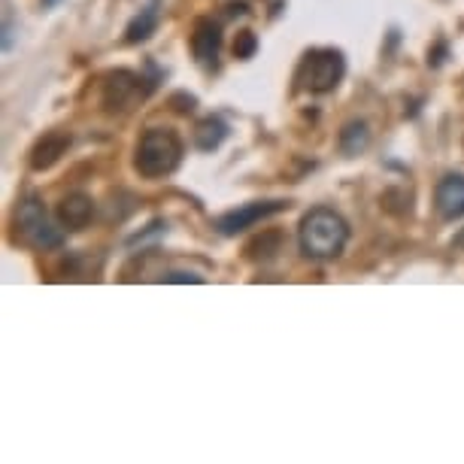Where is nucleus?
Instances as JSON below:
<instances>
[{
  "label": "nucleus",
  "instance_id": "39448f33",
  "mask_svg": "<svg viewBox=\"0 0 464 464\" xmlns=\"http://www.w3.org/2000/svg\"><path fill=\"white\" fill-rule=\"evenodd\" d=\"M155 82H149L143 73H134V70H112V73L103 80L101 85V107L110 116H121V112H130L143 103L149 94H152Z\"/></svg>",
  "mask_w": 464,
  "mask_h": 464
},
{
  "label": "nucleus",
  "instance_id": "2eb2a0df",
  "mask_svg": "<svg viewBox=\"0 0 464 464\" xmlns=\"http://www.w3.org/2000/svg\"><path fill=\"white\" fill-rule=\"evenodd\" d=\"M258 52V37L252 31H240L237 40H234V58L249 61Z\"/></svg>",
  "mask_w": 464,
  "mask_h": 464
},
{
  "label": "nucleus",
  "instance_id": "f03ea898",
  "mask_svg": "<svg viewBox=\"0 0 464 464\" xmlns=\"http://www.w3.org/2000/svg\"><path fill=\"white\" fill-rule=\"evenodd\" d=\"M186 146L173 128H149L134 149V170L143 179H164L182 164Z\"/></svg>",
  "mask_w": 464,
  "mask_h": 464
},
{
  "label": "nucleus",
  "instance_id": "f257e3e1",
  "mask_svg": "<svg viewBox=\"0 0 464 464\" xmlns=\"http://www.w3.org/2000/svg\"><path fill=\"white\" fill-rule=\"evenodd\" d=\"M301 252L313 261H334L349 243V222L331 207H313L297 227Z\"/></svg>",
  "mask_w": 464,
  "mask_h": 464
},
{
  "label": "nucleus",
  "instance_id": "7ed1b4c3",
  "mask_svg": "<svg viewBox=\"0 0 464 464\" xmlns=\"http://www.w3.org/2000/svg\"><path fill=\"white\" fill-rule=\"evenodd\" d=\"M346 76V58L340 49H310L297 64L295 82L310 94H328L334 92Z\"/></svg>",
  "mask_w": 464,
  "mask_h": 464
},
{
  "label": "nucleus",
  "instance_id": "dca6fc26",
  "mask_svg": "<svg viewBox=\"0 0 464 464\" xmlns=\"http://www.w3.org/2000/svg\"><path fill=\"white\" fill-rule=\"evenodd\" d=\"M159 279L161 283H204V276L186 274V270H168V274H161Z\"/></svg>",
  "mask_w": 464,
  "mask_h": 464
},
{
  "label": "nucleus",
  "instance_id": "9b49d317",
  "mask_svg": "<svg viewBox=\"0 0 464 464\" xmlns=\"http://www.w3.org/2000/svg\"><path fill=\"white\" fill-rule=\"evenodd\" d=\"M161 24V0H149L125 28V43H146Z\"/></svg>",
  "mask_w": 464,
  "mask_h": 464
},
{
  "label": "nucleus",
  "instance_id": "423d86ee",
  "mask_svg": "<svg viewBox=\"0 0 464 464\" xmlns=\"http://www.w3.org/2000/svg\"><path fill=\"white\" fill-rule=\"evenodd\" d=\"M288 204L285 200H252V204H243L237 209H227L216 218V231L222 234V237H237V234L249 231V227H256L258 222H265V218L283 213Z\"/></svg>",
  "mask_w": 464,
  "mask_h": 464
},
{
  "label": "nucleus",
  "instance_id": "0eeeda50",
  "mask_svg": "<svg viewBox=\"0 0 464 464\" xmlns=\"http://www.w3.org/2000/svg\"><path fill=\"white\" fill-rule=\"evenodd\" d=\"M191 55L204 70L218 67V52H222V28L213 19H198L188 37Z\"/></svg>",
  "mask_w": 464,
  "mask_h": 464
},
{
  "label": "nucleus",
  "instance_id": "4468645a",
  "mask_svg": "<svg viewBox=\"0 0 464 464\" xmlns=\"http://www.w3.org/2000/svg\"><path fill=\"white\" fill-rule=\"evenodd\" d=\"M283 246V234L279 231H265L261 237H256L246 246V258L249 261H270Z\"/></svg>",
  "mask_w": 464,
  "mask_h": 464
},
{
  "label": "nucleus",
  "instance_id": "f8f14e48",
  "mask_svg": "<svg viewBox=\"0 0 464 464\" xmlns=\"http://www.w3.org/2000/svg\"><path fill=\"white\" fill-rule=\"evenodd\" d=\"M227 121L218 119V116H207L200 119L195 125V146L200 149V152H213V149H218L227 140Z\"/></svg>",
  "mask_w": 464,
  "mask_h": 464
},
{
  "label": "nucleus",
  "instance_id": "6e6552de",
  "mask_svg": "<svg viewBox=\"0 0 464 464\" xmlns=\"http://www.w3.org/2000/svg\"><path fill=\"white\" fill-rule=\"evenodd\" d=\"M70 143H73L70 130H49V134H43L37 143L31 146V155H28L31 170H37V173L52 170L67 155Z\"/></svg>",
  "mask_w": 464,
  "mask_h": 464
},
{
  "label": "nucleus",
  "instance_id": "f3484780",
  "mask_svg": "<svg viewBox=\"0 0 464 464\" xmlns=\"http://www.w3.org/2000/svg\"><path fill=\"white\" fill-rule=\"evenodd\" d=\"M170 103H173V110H177V112H191V110H195V98H191V94H173Z\"/></svg>",
  "mask_w": 464,
  "mask_h": 464
},
{
  "label": "nucleus",
  "instance_id": "1a4fd4ad",
  "mask_svg": "<svg viewBox=\"0 0 464 464\" xmlns=\"http://www.w3.org/2000/svg\"><path fill=\"white\" fill-rule=\"evenodd\" d=\"M434 209L443 222H455L464 218V177L461 173H450L437 182L434 188Z\"/></svg>",
  "mask_w": 464,
  "mask_h": 464
},
{
  "label": "nucleus",
  "instance_id": "9d476101",
  "mask_svg": "<svg viewBox=\"0 0 464 464\" xmlns=\"http://www.w3.org/2000/svg\"><path fill=\"white\" fill-rule=\"evenodd\" d=\"M94 218V200L82 191H73V195L61 198L58 204V225L64 231H85Z\"/></svg>",
  "mask_w": 464,
  "mask_h": 464
},
{
  "label": "nucleus",
  "instance_id": "a211bd4d",
  "mask_svg": "<svg viewBox=\"0 0 464 464\" xmlns=\"http://www.w3.org/2000/svg\"><path fill=\"white\" fill-rule=\"evenodd\" d=\"M443 55H446V46L440 43V46H437V52H428V64H431V67L443 64Z\"/></svg>",
  "mask_w": 464,
  "mask_h": 464
},
{
  "label": "nucleus",
  "instance_id": "ddd939ff",
  "mask_svg": "<svg viewBox=\"0 0 464 464\" xmlns=\"http://www.w3.org/2000/svg\"><path fill=\"white\" fill-rule=\"evenodd\" d=\"M367 146H371V128H367V121L362 119L346 121L343 130H340V152L353 159V155L364 152Z\"/></svg>",
  "mask_w": 464,
  "mask_h": 464
},
{
  "label": "nucleus",
  "instance_id": "6ab92c4d",
  "mask_svg": "<svg viewBox=\"0 0 464 464\" xmlns=\"http://www.w3.org/2000/svg\"><path fill=\"white\" fill-rule=\"evenodd\" d=\"M452 246H459V249H464V231L459 234V237H455V240H452Z\"/></svg>",
  "mask_w": 464,
  "mask_h": 464
},
{
  "label": "nucleus",
  "instance_id": "20e7f679",
  "mask_svg": "<svg viewBox=\"0 0 464 464\" xmlns=\"http://www.w3.org/2000/svg\"><path fill=\"white\" fill-rule=\"evenodd\" d=\"M15 227H19L22 240L40 252L61 249V243H64V227L52 222L37 195H28L19 204V209H15Z\"/></svg>",
  "mask_w": 464,
  "mask_h": 464
}]
</instances>
